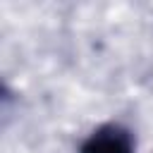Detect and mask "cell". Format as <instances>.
I'll list each match as a JSON object with an SVG mask.
<instances>
[{"label": "cell", "mask_w": 153, "mask_h": 153, "mask_svg": "<svg viewBox=\"0 0 153 153\" xmlns=\"http://www.w3.org/2000/svg\"><path fill=\"white\" fill-rule=\"evenodd\" d=\"M79 153H134V136L122 124H103L88 134Z\"/></svg>", "instance_id": "1"}]
</instances>
